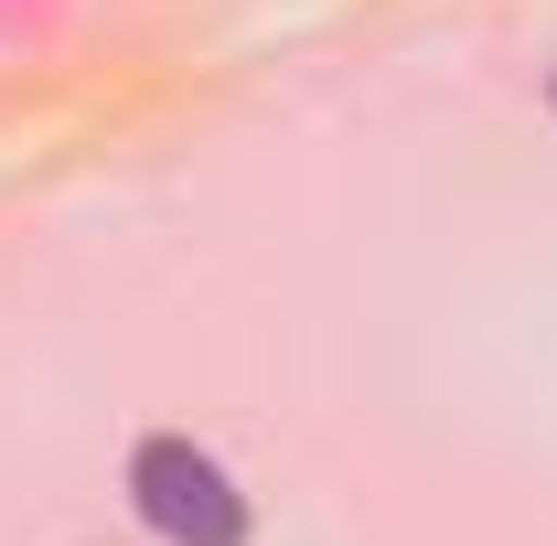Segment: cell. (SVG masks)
Returning a JSON list of instances; mask_svg holds the SVG:
<instances>
[{"instance_id": "obj_1", "label": "cell", "mask_w": 557, "mask_h": 546, "mask_svg": "<svg viewBox=\"0 0 557 546\" xmlns=\"http://www.w3.org/2000/svg\"><path fill=\"white\" fill-rule=\"evenodd\" d=\"M129 504H139V525L172 536V546H247V493H236V472H225L214 450H194V439H139Z\"/></svg>"}]
</instances>
